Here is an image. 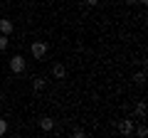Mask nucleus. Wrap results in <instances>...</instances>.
<instances>
[{
  "instance_id": "3",
  "label": "nucleus",
  "mask_w": 148,
  "mask_h": 138,
  "mask_svg": "<svg viewBox=\"0 0 148 138\" xmlns=\"http://www.w3.org/2000/svg\"><path fill=\"white\" fill-rule=\"evenodd\" d=\"M119 133H121V136H131L133 133V121H128V118L119 121Z\"/></svg>"
},
{
  "instance_id": "4",
  "label": "nucleus",
  "mask_w": 148,
  "mask_h": 138,
  "mask_svg": "<svg viewBox=\"0 0 148 138\" xmlns=\"http://www.w3.org/2000/svg\"><path fill=\"white\" fill-rule=\"evenodd\" d=\"M40 128H42V131H52V128H54V121H52L49 116H42V118H40Z\"/></svg>"
},
{
  "instance_id": "7",
  "label": "nucleus",
  "mask_w": 148,
  "mask_h": 138,
  "mask_svg": "<svg viewBox=\"0 0 148 138\" xmlns=\"http://www.w3.org/2000/svg\"><path fill=\"white\" fill-rule=\"evenodd\" d=\"M32 89H35V91H42V89H45V79H42V77L32 79Z\"/></svg>"
},
{
  "instance_id": "8",
  "label": "nucleus",
  "mask_w": 148,
  "mask_h": 138,
  "mask_svg": "<svg viewBox=\"0 0 148 138\" xmlns=\"http://www.w3.org/2000/svg\"><path fill=\"white\" fill-rule=\"evenodd\" d=\"M136 116L138 118H146V104H138V106H136Z\"/></svg>"
},
{
  "instance_id": "13",
  "label": "nucleus",
  "mask_w": 148,
  "mask_h": 138,
  "mask_svg": "<svg viewBox=\"0 0 148 138\" xmlns=\"http://www.w3.org/2000/svg\"><path fill=\"white\" fill-rule=\"evenodd\" d=\"M86 5H96V3H99V0H84Z\"/></svg>"
},
{
  "instance_id": "12",
  "label": "nucleus",
  "mask_w": 148,
  "mask_h": 138,
  "mask_svg": "<svg viewBox=\"0 0 148 138\" xmlns=\"http://www.w3.org/2000/svg\"><path fill=\"white\" fill-rule=\"evenodd\" d=\"M5 131H8V121H0V136H5Z\"/></svg>"
},
{
  "instance_id": "5",
  "label": "nucleus",
  "mask_w": 148,
  "mask_h": 138,
  "mask_svg": "<svg viewBox=\"0 0 148 138\" xmlns=\"http://www.w3.org/2000/svg\"><path fill=\"white\" fill-rule=\"evenodd\" d=\"M52 74L54 77H57V79H64V74H67V69H64V64H54V67H52Z\"/></svg>"
},
{
  "instance_id": "9",
  "label": "nucleus",
  "mask_w": 148,
  "mask_h": 138,
  "mask_svg": "<svg viewBox=\"0 0 148 138\" xmlns=\"http://www.w3.org/2000/svg\"><path fill=\"white\" fill-rule=\"evenodd\" d=\"M133 81H136L138 86H143V81H146V74H143V72H138V74L133 77Z\"/></svg>"
},
{
  "instance_id": "11",
  "label": "nucleus",
  "mask_w": 148,
  "mask_h": 138,
  "mask_svg": "<svg viewBox=\"0 0 148 138\" xmlns=\"http://www.w3.org/2000/svg\"><path fill=\"white\" fill-rule=\"evenodd\" d=\"M8 47V35H0V52Z\"/></svg>"
},
{
  "instance_id": "10",
  "label": "nucleus",
  "mask_w": 148,
  "mask_h": 138,
  "mask_svg": "<svg viewBox=\"0 0 148 138\" xmlns=\"http://www.w3.org/2000/svg\"><path fill=\"white\" fill-rule=\"evenodd\" d=\"M136 136H138V138H146V136H148V128H146V126H138Z\"/></svg>"
},
{
  "instance_id": "14",
  "label": "nucleus",
  "mask_w": 148,
  "mask_h": 138,
  "mask_svg": "<svg viewBox=\"0 0 148 138\" xmlns=\"http://www.w3.org/2000/svg\"><path fill=\"white\" fill-rule=\"evenodd\" d=\"M126 3L128 5H138V0H126Z\"/></svg>"
},
{
  "instance_id": "6",
  "label": "nucleus",
  "mask_w": 148,
  "mask_h": 138,
  "mask_svg": "<svg viewBox=\"0 0 148 138\" xmlns=\"http://www.w3.org/2000/svg\"><path fill=\"white\" fill-rule=\"evenodd\" d=\"M0 32H3V35H10L12 32V22L10 20H0Z\"/></svg>"
},
{
  "instance_id": "2",
  "label": "nucleus",
  "mask_w": 148,
  "mask_h": 138,
  "mask_svg": "<svg viewBox=\"0 0 148 138\" xmlns=\"http://www.w3.org/2000/svg\"><path fill=\"white\" fill-rule=\"evenodd\" d=\"M10 69L15 72V74H22V72H25V57H20V54H15V57L10 59Z\"/></svg>"
},
{
  "instance_id": "15",
  "label": "nucleus",
  "mask_w": 148,
  "mask_h": 138,
  "mask_svg": "<svg viewBox=\"0 0 148 138\" xmlns=\"http://www.w3.org/2000/svg\"><path fill=\"white\" fill-rule=\"evenodd\" d=\"M146 3H148V0H138V5H146Z\"/></svg>"
},
{
  "instance_id": "1",
  "label": "nucleus",
  "mask_w": 148,
  "mask_h": 138,
  "mask_svg": "<svg viewBox=\"0 0 148 138\" xmlns=\"http://www.w3.org/2000/svg\"><path fill=\"white\" fill-rule=\"evenodd\" d=\"M30 52H32V57H35V59H42L45 54H47V42H32Z\"/></svg>"
}]
</instances>
